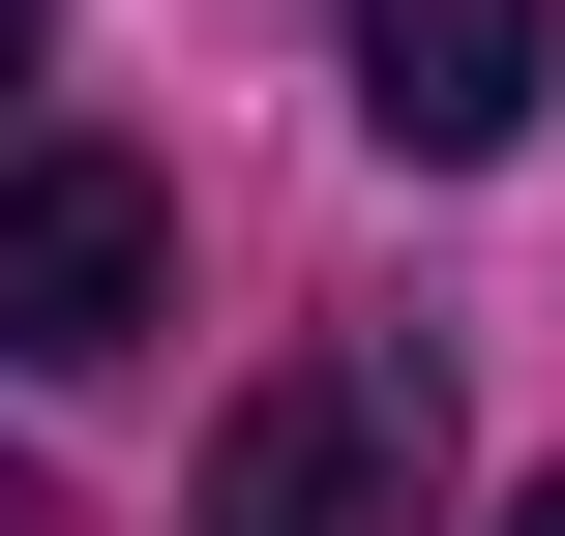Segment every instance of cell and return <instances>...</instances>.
Segmentation results:
<instances>
[{"label": "cell", "mask_w": 565, "mask_h": 536, "mask_svg": "<svg viewBox=\"0 0 565 536\" xmlns=\"http://www.w3.org/2000/svg\"><path fill=\"white\" fill-rule=\"evenodd\" d=\"M447 507V358H268L238 418H209V477H179V536H417Z\"/></svg>", "instance_id": "6da1fadb"}, {"label": "cell", "mask_w": 565, "mask_h": 536, "mask_svg": "<svg viewBox=\"0 0 565 536\" xmlns=\"http://www.w3.org/2000/svg\"><path fill=\"white\" fill-rule=\"evenodd\" d=\"M179 328V179L149 149H0V358H149Z\"/></svg>", "instance_id": "7a4b0ae2"}, {"label": "cell", "mask_w": 565, "mask_h": 536, "mask_svg": "<svg viewBox=\"0 0 565 536\" xmlns=\"http://www.w3.org/2000/svg\"><path fill=\"white\" fill-rule=\"evenodd\" d=\"M358 30V119L417 149V179H477L507 119H536V60H565V0H328Z\"/></svg>", "instance_id": "3957f363"}, {"label": "cell", "mask_w": 565, "mask_h": 536, "mask_svg": "<svg viewBox=\"0 0 565 536\" xmlns=\"http://www.w3.org/2000/svg\"><path fill=\"white\" fill-rule=\"evenodd\" d=\"M0 536H60V477H30V448H0Z\"/></svg>", "instance_id": "277c9868"}, {"label": "cell", "mask_w": 565, "mask_h": 536, "mask_svg": "<svg viewBox=\"0 0 565 536\" xmlns=\"http://www.w3.org/2000/svg\"><path fill=\"white\" fill-rule=\"evenodd\" d=\"M30 30H60V0H0V90H30Z\"/></svg>", "instance_id": "5b68a950"}, {"label": "cell", "mask_w": 565, "mask_h": 536, "mask_svg": "<svg viewBox=\"0 0 565 536\" xmlns=\"http://www.w3.org/2000/svg\"><path fill=\"white\" fill-rule=\"evenodd\" d=\"M507 536H565V477H536V507H507Z\"/></svg>", "instance_id": "8992f818"}]
</instances>
